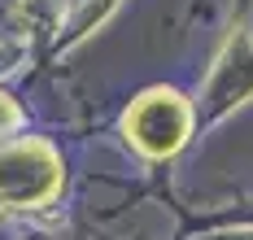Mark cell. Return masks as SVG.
Wrapping results in <instances>:
<instances>
[{"instance_id":"2","label":"cell","mask_w":253,"mask_h":240,"mask_svg":"<svg viewBox=\"0 0 253 240\" xmlns=\"http://www.w3.org/2000/svg\"><path fill=\"white\" fill-rule=\"evenodd\" d=\"M61 192V158L44 140H18L0 149V205L31 210Z\"/></svg>"},{"instance_id":"3","label":"cell","mask_w":253,"mask_h":240,"mask_svg":"<svg viewBox=\"0 0 253 240\" xmlns=\"http://www.w3.org/2000/svg\"><path fill=\"white\" fill-rule=\"evenodd\" d=\"M18 122H22V114H18V105H13V101H9V96L0 92V135H4V131H13Z\"/></svg>"},{"instance_id":"1","label":"cell","mask_w":253,"mask_h":240,"mask_svg":"<svg viewBox=\"0 0 253 240\" xmlns=\"http://www.w3.org/2000/svg\"><path fill=\"white\" fill-rule=\"evenodd\" d=\"M123 131L144 158H175L192 135V105L175 87H149L131 101Z\"/></svg>"}]
</instances>
